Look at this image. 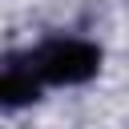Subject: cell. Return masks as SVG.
<instances>
[{"label":"cell","mask_w":129,"mask_h":129,"mask_svg":"<svg viewBox=\"0 0 129 129\" xmlns=\"http://www.w3.org/2000/svg\"><path fill=\"white\" fill-rule=\"evenodd\" d=\"M101 69V48L89 40H48L32 52V73L48 85H85Z\"/></svg>","instance_id":"1"},{"label":"cell","mask_w":129,"mask_h":129,"mask_svg":"<svg viewBox=\"0 0 129 129\" xmlns=\"http://www.w3.org/2000/svg\"><path fill=\"white\" fill-rule=\"evenodd\" d=\"M36 73L32 69H20V64H12L8 73H4V81H0V97H4V105H28V101H36Z\"/></svg>","instance_id":"2"}]
</instances>
